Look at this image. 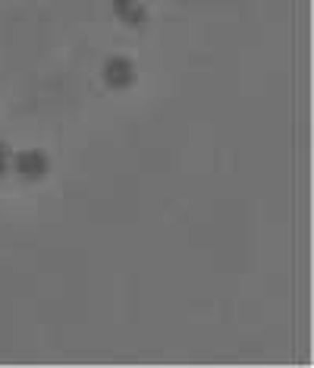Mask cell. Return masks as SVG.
I'll list each match as a JSON object with an SVG mask.
<instances>
[{"label":"cell","instance_id":"cell-1","mask_svg":"<svg viewBox=\"0 0 314 368\" xmlns=\"http://www.w3.org/2000/svg\"><path fill=\"white\" fill-rule=\"evenodd\" d=\"M16 176H23L28 183H38L45 180L47 171H50V158L41 148H26L19 154H13V167H10Z\"/></svg>","mask_w":314,"mask_h":368},{"label":"cell","instance_id":"cell-2","mask_svg":"<svg viewBox=\"0 0 314 368\" xmlns=\"http://www.w3.org/2000/svg\"><path fill=\"white\" fill-rule=\"evenodd\" d=\"M101 76H104V85L107 88H113V92H123V88H129L135 82V76H138V70H135V63L129 60V57H107L104 60V70H101Z\"/></svg>","mask_w":314,"mask_h":368},{"label":"cell","instance_id":"cell-3","mask_svg":"<svg viewBox=\"0 0 314 368\" xmlns=\"http://www.w3.org/2000/svg\"><path fill=\"white\" fill-rule=\"evenodd\" d=\"M113 13H116V19H123L129 28H138L148 22V10H145L138 0H113Z\"/></svg>","mask_w":314,"mask_h":368},{"label":"cell","instance_id":"cell-4","mask_svg":"<svg viewBox=\"0 0 314 368\" xmlns=\"http://www.w3.org/2000/svg\"><path fill=\"white\" fill-rule=\"evenodd\" d=\"M10 167H13V151L6 142H0V176L10 173Z\"/></svg>","mask_w":314,"mask_h":368}]
</instances>
